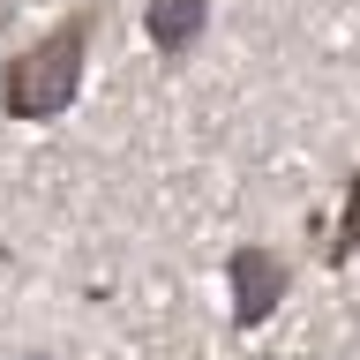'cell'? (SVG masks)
<instances>
[{
	"label": "cell",
	"mask_w": 360,
	"mask_h": 360,
	"mask_svg": "<svg viewBox=\"0 0 360 360\" xmlns=\"http://www.w3.org/2000/svg\"><path fill=\"white\" fill-rule=\"evenodd\" d=\"M345 248H360V188H353V210H345Z\"/></svg>",
	"instance_id": "277c9868"
},
{
	"label": "cell",
	"mask_w": 360,
	"mask_h": 360,
	"mask_svg": "<svg viewBox=\"0 0 360 360\" xmlns=\"http://www.w3.org/2000/svg\"><path fill=\"white\" fill-rule=\"evenodd\" d=\"M233 270H240V285H248V300H240V315H248V323H255V315L270 308V292H278V270H270L263 255H255V248H248V255H233Z\"/></svg>",
	"instance_id": "3957f363"
},
{
	"label": "cell",
	"mask_w": 360,
	"mask_h": 360,
	"mask_svg": "<svg viewBox=\"0 0 360 360\" xmlns=\"http://www.w3.org/2000/svg\"><path fill=\"white\" fill-rule=\"evenodd\" d=\"M202 15H210V0H158L150 8V38L165 45V53H188V45L202 38Z\"/></svg>",
	"instance_id": "7a4b0ae2"
},
{
	"label": "cell",
	"mask_w": 360,
	"mask_h": 360,
	"mask_svg": "<svg viewBox=\"0 0 360 360\" xmlns=\"http://www.w3.org/2000/svg\"><path fill=\"white\" fill-rule=\"evenodd\" d=\"M90 22H98V15H90V8H75L60 30H45L30 53H15V60H8V83H0V98H8V112H15V120H53V112L75 98V83H83Z\"/></svg>",
	"instance_id": "6da1fadb"
}]
</instances>
